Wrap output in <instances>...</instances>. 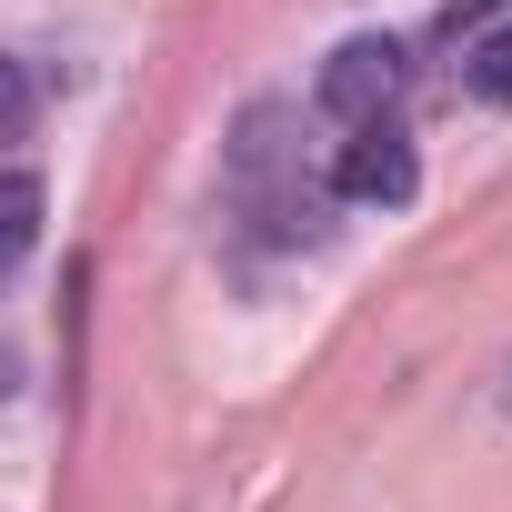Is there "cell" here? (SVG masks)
Masks as SVG:
<instances>
[{"instance_id":"obj_1","label":"cell","mask_w":512,"mask_h":512,"mask_svg":"<svg viewBox=\"0 0 512 512\" xmlns=\"http://www.w3.org/2000/svg\"><path fill=\"white\" fill-rule=\"evenodd\" d=\"M402 81H412V51L392 41V31H352L332 61H322V81H312V101L352 131V121H392V101H402Z\"/></svg>"},{"instance_id":"obj_2","label":"cell","mask_w":512,"mask_h":512,"mask_svg":"<svg viewBox=\"0 0 512 512\" xmlns=\"http://www.w3.org/2000/svg\"><path fill=\"white\" fill-rule=\"evenodd\" d=\"M422 191V161H412V141L392 131V121H352V141L332 151V201H412Z\"/></svg>"},{"instance_id":"obj_3","label":"cell","mask_w":512,"mask_h":512,"mask_svg":"<svg viewBox=\"0 0 512 512\" xmlns=\"http://www.w3.org/2000/svg\"><path fill=\"white\" fill-rule=\"evenodd\" d=\"M442 41L462 51V91L472 101H512V0H452L442 11Z\"/></svg>"},{"instance_id":"obj_4","label":"cell","mask_w":512,"mask_h":512,"mask_svg":"<svg viewBox=\"0 0 512 512\" xmlns=\"http://www.w3.org/2000/svg\"><path fill=\"white\" fill-rule=\"evenodd\" d=\"M41 221H51L41 171H0V272H21L31 251H41Z\"/></svg>"},{"instance_id":"obj_5","label":"cell","mask_w":512,"mask_h":512,"mask_svg":"<svg viewBox=\"0 0 512 512\" xmlns=\"http://www.w3.org/2000/svg\"><path fill=\"white\" fill-rule=\"evenodd\" d=\"M31 121H41V81H31V61L0 51V141H21Z\"/></svg>"}]
</instances>
